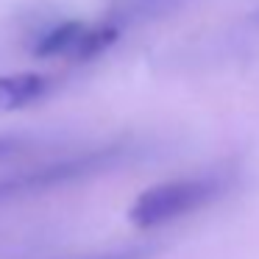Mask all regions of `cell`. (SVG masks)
<instances>
[{"mask_svg":"<svg viewBox=\"0 0 259 259\" xmlns=\"http://www.w3.org/2000/svg\"><path fill=\"white\" fill-rule=\"evenodd\" d=\"M220 195H223V179H218V176L162 181L137 195V201L128 209V220L137 229H153V226H164L181 214L195 212Z\"/></svg>","mask_w":259,"mask_h":259,"instance_id":"2","label":"cell"},{"mask_svg":"<svg viewBox=\"0 0 259 259\" xmlns=\"http://www.w3.org/2000/svg\"><path fill=\"white\" fill-rule=\"evenodd\" d=\"M176 3H179V0H123V3H120L123 14H120V17L137 20V17H140V12L162 14V12H167V9H173Z\"/></svg>","mask_w":259,"mask_h":259,"instance_id":"5","label":"cell"},{"mask_svg":"<svg viewBox=\"0 0 259 259\" xmlns=\"http://www.w3.org/2000/svg\"><path fill=\"white\" fill-rule=\"evenodd\" d=\"M87 34V23H62L59 28L48 31L45 36H39L34 53L36 56H67V59H78V48L84 42Z\"/></svg>","mask_w":259,"mask_h":259,"instance_id":"4","label":"cell"},{"mask_svg":"<svg viewBox=\"0 0 259 259\" xmlns=\"http://www.w3.org/2000/svg\"><path fill=\"white\" fill-rule=\"evenodd\" d=\"M148 251H120V253H103V256H95V259H142Z\"/></svg>","mask_w":259,"mask_h":259,"instance_id":"6","label":"cell"},{"mask_svg":"<svg viewBox=\"0 0 259 259\" xmlns=\"http://www.w3.org/2000/svg\"><path fill=\"white\" fill-rule=\"evenodd\" d=\"M51 90V78L39 73H14V75H0V114L3 112H17L28 103L39 101Z\"/></svg>","mask_w":259,"mask_h":259,"instance_id":"3","label":"cell"},{"mask_svg":"<svg viewBox=\"0 0 259 259\" xmlns=\"http://www.w3.org/2000/svg\"><path fill=\"white\" fill-rule=\"evenodd\" d=\"M128 159H131L128 145H106V148H98V151L75 153V156H67V159H53V162L34 164V167H25V170H12L9 176H0V203L25 198V195H36L42 190H53V187L70 184V181L109 173V170L125 164Z\"/></svg>","mask_w":259,"mask_h":259,"instance_id":"1","label":"cell"}]
</instances>
